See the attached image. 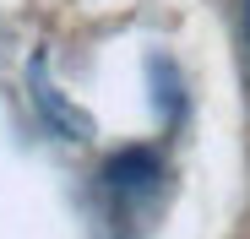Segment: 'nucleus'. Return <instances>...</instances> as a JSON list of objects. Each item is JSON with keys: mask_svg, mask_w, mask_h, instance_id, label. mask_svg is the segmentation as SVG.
Masks as SVG:
<instances>
[{"mask_svg": "<svg viewBox=\"0 0 250 239\" xmlns=\"http://www.w3.org/2000/svg\"><path fill=\"white\" fill-rule=\"evenodd\" d=\"M239 38H245V60H250V0H239Z\"/></svg>", "mask_w": 250, "mask_h": 239, "instance_id": "obj_4", "label": "nucleus"}, {"mask_svg": "<svg viewBox=\"0 0 250 239\" xmlns=\"http://www.w3.org/2000/svg\"><path fill=\"white\" fill-rule=\"evenodd\" d=\"M27 87H33V109H38V120H44L55 136H65V141H87V136H93V120H87V114H82V109L49 82L44 55H33V65H27Z\"/></svg>", "mask_w": 250, "mask_h": 239, "instance_id": "obj_2", "label": "nucleus"}, {"mask_svg": "<svg viewBox=\"0 0 250 239\" xmlns=\"http://www.w3.org/2000/svg\"><path fill=\"white\" fill-rule=\"evenodd\" d=\"M147 87H152V103L163 114V125L180 131V120H185V76L169 55H152L147 60Z\"/></svg>", "mask_w": 250, "mask_h": 239, "instance_id": "obj_3", "label": "nucleus"}, {"mask_svg": "<svg viewBox=\"0 0 250 239\" xmlns=\"http://www.w3.org/2000/svg\"><path fill=\"white\" fill-rule=\"evenodd\" d=\"M98 190H104L114 223H131L163 190V152L158 147H120V152H109L104 169H98Z\"/></svg>", "mask_w": 250, "mask_h": 239, "instance_id": "obj_1", "label": "nucleus"}]
</instances>
